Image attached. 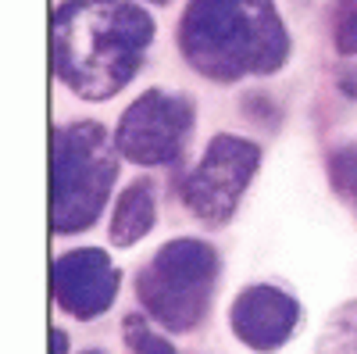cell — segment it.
<instances>
[{
    "mask_svg": "<svg viewBox=\"0 0 357 354\" xmlns=\"http://www.w3.org/2000/svg\"><path fill=\"white\" fill-rule=\"evenodd\" d=\"M54 143L50 226L54 233H79L93 226L104 208L114 183V154L107 151L104 129L93 122L57 133Z\"/></svg>",
    "mask_w": 357,
    "mask_h": 354,
    "instance_id": "277c9868",
    "label": "cell"
},
{
    "mask_svg": "<svg viewBox=\"0 0 357 354\" xmlns=\"http://www.w3.org/2000/svg\"><path fill=\"white\" fill-rule=\"evenodd\" d=\"M193 111L183 97L146 94L139 97L118 129V151L136 165H165L183 154V143L190 136Z\"/></svg>",
    "mask_w": 357,
    "mask_h": 354,
    "instance_id": "8992f818",
    "label": "cell"
},
{
    "mask_svg": "<svg viewBox=\"0 0 357 354\" xmlns=\"http://www.w3.org/2000/svg\"><path fill=\"white\" fill-rule=\"evenodd\" d=\"M336 43L343 54H357V0H340Z\"/></svg>",
    "mask_w": 357,
    "mask_h": 354,
    "instance_id": "7c38bea8",
    "label": "cell"
},
{
    "mask_svg": "<svg viewBox=\"0 0 357 354\" xmlns=\"http://www.w3.org/2000/svg\"><path fill=\"white\" fill-rule=\"evenodd\" d=\"M183 43L190 61L218 79L268 72L286 54L268 0H197L186 15Z\"/></svg>",
    "mask_w": 357,
    "mask_h": 354,
    "instance_id": "7a4b0ae2",
    "label": "cell"
},
{
    "mask_svg": "<svg viewBox=\"0 0 357 354\" xmlns=\"http://www.w3.org/2000/svg\"><path fill=\"white\" fill-rule=\"evenodd\" d=\"M126 344L132 354H175L168 340H161L154 330H151V322H143L139 315H129L126 318Z\"/></svg>",
    "mask_w": 357,
    "mask_h": 354,
    "instance_id": "8fae6325",
    "label": "cell"
},
{
    "mask_svg": "<svg viewBox=\"0 0 357 354\" xmlns=\"http://www.w3.org/2000/svg\"><path fill=\"white\" fill-rule=\"evenodd\" d=\"M89 354H104V351H89Z\"/></svg>",
    "mask_w": 357,
    "mask_h": 354,
    "instance_id": "9a60e30c",
    "label": "cell"
},
{
    "mask_svg": "<svg viewBox=\"0 0 357 354\" xmlns=\"http://www.w3.org/2000/svg\"><path fill=\"white\" fill-rule=\"evenodd\" d=\"M50 347H54L50 354H65V351H68V337H65L61 330H50Z\"/></svg>",
    "mask_w": 357,
    "mask_h": 354,
    "instance_id": "4fadbf2b",
    "label": "cell"
},
{
    "mask_svg": "<svg viewBox=\"0 0 357 354\" xmlns=\"http://www.w3.org/2000/svg\"><path fill=\"white\" fill-rule=\"evenodd\" d=\"M340 82H343V90H347L350 97H357V68H350V72H347Z\"/></svg>",
    "mask_w": 357,
    "mask_h": 354,
    "instance_id": "5bb4252c",
    "label": "cell"
},
{
    "mask_svg": "<svg viewBox=\"0 0 357 354\" xmlns=\"http://www.w3.org/2000/svg\"><path fill=\"white\" fill-rule=\"evenodd\" d=\"M261 161V151L240 136H215L193 175L183 183L186 208L207 226H222L232 219L250 175Z\"/></svg>",
    "mask_w": 357,
    "mask_h": 354,
    "instance_id": "5b68a950",
    "label": "cell"
},
{
    "mask_svg": "<svg viewBox=\"0 0 357 354\" xmlns=\"http://www.w3.org/2000/svg\"><path fill=\"white\" fill-rule=\"evenodd\" d=\"M318 354H357V301L340 304L318 333Z\"/></svg>",
    "mask_w": 357,
    "mask_h": 354,
    "instance_id": "30bf717a",
    "label": "cell"
},
{
    "mask_svg": "<svg viewBox=\"0 0 357 354\" xmlns=\"http://www.w3.org/2000/svg\"><path fill=\"white\" fill-rule=\"evenodd\" d=\"M154 22L126 0H75L57 15V72L82 97H111L136 72Z\"/></svg>",
    "mask_w": 357,
    "mask_h": 354,
    "instance_id": "6da1fadb",
    "label": "cell"
},
{
    "mask_svg": "<svg viewBox=\"0 0 357 354\" xmlns=\"http://www.w3.org/2000/svg\"><path fill=\"white\" fill-rule=\"evenodd\" d=\"M54 301L75 318L104 315L114 304L122 272L111 265V258L97 247L68 251L54 261Z\"/></svg>",
    "mask_w": 357,
    "mask_h": 354,
    "instance_id": "52a82bcc",
    "label": "cell"
},
{
    "mask_svg": "<svg viewBox=\"0 0 357 354\" xmlns=\"http://www.w3.org/2000/svg\"><path fill=\"white\" fill-rule=\"evenodd\" d=\"M154 186L151 179H136L122 190L118 197V208H114V219H111V244L114 247H132L139 244L146 233L154 229Z\"/></svg>",
    "mask_w": 357,
    "mask_h": 354,
    "instance_id": "9c48e42d",
    "label": "cell"
},
{
    "mask_svg": "<svg viewBox=\"0 0 357 354\" xmlns=\"http://www.w3.org/2000/svg\"><path fill=\"white\" fill-rule=\"evenodd\" d=\"M232 333L254 351H275L282 347L296 322H301V304L279 286H247L240 297L232 301Z\"/></svg>",
    "mask_w": 357,
    "mask_h": 354,
    "instance_id": "ba28073f",
    "label": "cell"
},
{
    "mask_svg": "<svg viewBox=\"0 0 357 354\" xmlns=\"http://www.w3.org/2000/svg\"><path fill=\"white\" fill-rule=\"evenodd\" d=\"M218 279V254L204 240L165 244L136 279L139 301L172 333H186L207 315Z\"/></svg>",
    "mask_w": 357,
    "mask_h": 354,
    "instance_id": "3957f363",
    "label": "cell"
}]
</instances>
